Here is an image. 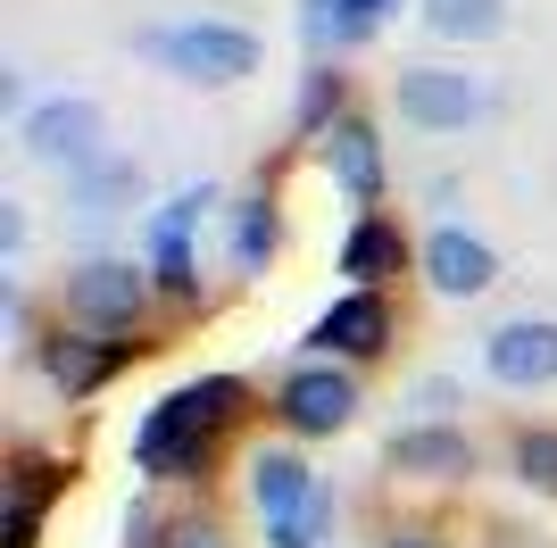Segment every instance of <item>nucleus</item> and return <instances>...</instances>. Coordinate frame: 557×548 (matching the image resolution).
I'll return each mask as SVG.
<instances>
[{"instance_id": "6", "label": "nucleus", "mask_w": 557, "mask_h": 548, "mask_svg": "<svg viewBox=\"0 0 557 548\" xmlns=\"http://www.w3.org/2000/svg\"><path fill=\"white\" fill-rule=\"evenodd\" d=\"M275 415H283L300 440H333V433H349V424H358V383H349L333 358H308V365H292V374H283Z\"/></svg>"}, {"instance_id": "14", "label": "nucleus", "mask_w": 557, "mask_h": 548, "mask_svg": "<svg viewBox=\"0 0 557 548\" xmlns=\"http://www.w3.org/2000/svg\"><path fill=\"white\" fill-rule=\"evenodd\" d=\"M317 499H325V490H317L300 449H258L250 457V507L267 524H283V515H300V507H317Z\"/></svg>"}, {"instance_id": "15", "label": "nucleus", "mask_w": 557, "mask_h": 548, "mask_svg": "<svg viewBox=\"0 0 557 548\" xmlns=\"http://www.w3.org/2000/svg\"><path fill=\"white\" fill-rule=\"evenodd\" d=\"M408 266V233L383 216V208H367L358 225L342 233V274H349V291H374L383 274H399Z\"/></svg>"}, {"instance_id": "5", "label": "nucleus", "mask_w": 557, "mask_h": 548, "mask_svg": "<svg viewBox=\"0 0 557 548\" xmlns=\"http://www.w3.org/2000/svg\"><path fill=\"white\" fill-rule=\"evenodd\" d=\"M392 109H399V125H417V134H466V125L491 109V91L466 67H399Z\"/></svg>"}, {"instance_id": "24", "label": "nucleus", "mask_w": 557, "mask_h": 548, "mask_svg": "<svg viewBox=\"0 0 557 548\" xmlns=\"http://www.w3.org/2000/svg\"><path fill=\"white\" fill-rule=\"evenodd\" d=\"M417 408H424V415H442V408H458V383H417Z\"/></svg>"}, {"instance_id": "23", "label": "nucleus", "mask_w": 557, "mask_h": 548, "mask_svg": "<svg viewBox=\"0 0 557 548\" xmlns=\"http://www.w3.org/2000/svg\"><path fill=\"white\" fill-rule=\"evenodd\" d=\"M159 548H225V532H216V524H166Z\"/></svg>"}, {"instance_id": "2", "label": "nucleus", "mask_w": 557, "mask_h": 548, "mask_svg": "<svg viewBox=\"0 0 557 548\" xmlns=\"http://www.w3.org/2000/svg\"><path fill=\"white\" fill-rule=\"evenodd\" d=\"M17 141H25V159L84 175V166L109 159V116H100V100H84V91H59V100H34V109H25Z\"/></svg>"}, {"instance_id": "26", "label": "nucleus", "mask_w": 557, "mask_h": 548, "mask_svg": "<svg viewBox=\"0 0 557 548\" xmlns=\"http://www.w3.org/2000/svg\"><path fill=\"white\" fill-rule=\"evenodd\" d=\"M383 548H442V540H424V532H392Z\"/></svg>"}, {"instance_id": "9", "label": "nucleus", "mask_w": 557, "mask_h": 548, "mask_svg": "<svg viewBox=\"0 0 557 548\" xmlns=\"http://www.w3.org/2000/svg\"><path fill=\"white\" fill-rule=\"evenodd\" d=\"M216 208L209 183H191V191H175V200L150 216V274H159L166 299H200V266H191V225Z\"/></svg>"}, {"instance_id": "7", "label": "nucleus", "mask_w": 557, "mask_h": 548, "mask_svg": "<svg viewBox=\"0 0 557 548\" xmlns=\"http://www.w3.org/2000/svg\"><path fill=\"white\" fill-rule=\"evenodd\" d=\"M34 358H42V374H50L59 399H92V390H109L116 374L134 365V341L92 333V324H59L50 341H34Z\"/></svg>"}, {"instance_id": "10", "label": "nucleus", "mask_w": 557, "mask_h": 548, "mask_svg": "<svg viewBox=\"0 0 557 548\" xmlns=\"http://www.w3.org/2000/svg\"><path fill=\"white\" fill-rule=\"evenodd\" d=\"M417 266H424V291H433V299H483L491 283H499L491 241H483V233H466V225H433V233H424V250H417Z\"/></svg>"}, {"instance_id": "20", "label": "nucleus", "mask_w": 557, "mask_h": 548, "mask_svg": "<svg viewBox=\"0 0 557 548\" xmlns=\"http://www.w3.org/2000/svg\"><path fill=\"white\" fill-rule=\"evenodd\" d=\"M417 9L442 42H491L508 25V0H417Z\"/></svg>"}, {"instance_id": "25", "label": "nucleus", "mask_w": 557, "mask_h": 548, "mask_svg": "<svg viewBox=\"0 0 557 548\" xmlns=\"http://www.w3.org/2000/svg\"><path fill=\"white\" fill-rule=\"evenodd\" d=\"M0 250H9V258L25 250V216H17V208H0Z\"/></svg>"}, {"instance_id": "13", "label": "nucleus", "mask_w": 557, "mask_h": 548, "mask_svg": "<svg viewBox=\"0 0 557 548\" xmlns=\"http://www.w3.org/2000/svg\"><path fill=\"white\" fill-rule=\"evenodd\" d=\"M317 150H325L333 183H342V191H349L358 208H374V200H383V134H374L367 116H342V125H333V134L317 141Z\"/></svg>"}, {"instance_id": "3", "label": "nucleus", "mask_w": 557, "mask_h": 548, "mask_svg": "<svg viewBox=\"0 0 557 548\" xmlns=\"http://www.w3.org/2000/svg\"><path fill=\"white\" fill-rule=\"evenodd\" d=\"M150 59H159L166 75H184V84H242V75H258V34L216 25V17H191V25L150 34Z\"/></svg>"}, {"instance_id": "18", "label": "nucleus", "mask_w": 557, "mask_h": 548, "mask_svg": "<svg viewBox=\"0 0 557 548\" xmlns=\"http://www.w3.org/2000/svg\"><path fill=\"white\" fill-rule=\"evenodd\" d=\"M342 116H349V75L317 59V67H308V84H300V109H292V125H300L308 141H325Z\"/></svg>"}, {"instance_id": "11", "label": "nucleus", "mask_w": 557, "mask_h": 548, "mask_svg": "<svg viewBox=\"0 0 557 548\" xmlns=\"http://www.w3.org/2000/svg\"><path fill=\"white\" fill-rule=\"evenodd\" d=\"M308 349H317V358H383V349H392V308H383V291H342L325 316L308 324Z\"/></svg>"}, {"instance_id": "17", "label": "nucleus", "mask_w": 557, "mask_h": 548, "mask_svg": "<svg viewBox=\"0 0 557 548\" xmlns=\"http://www.w3.org/2000/svg\"><path fill=\"white\" fill-rule=\"evenodd\" d=\"M275 241H283V216H275V200H267V191L233 200V266H242V274H267Z\"/></svg>"}, {"instance_id": "22", "label": "nucleus", "mask_w": 557, "mask_h": 548, "mask_svg": "<svg viewBox=\"0 0 557 548\" xmlns=\"http://www.w3.org/2000/svg\"><path fill=\"white\" fill-rule=\"evenodd\" d=\"M325 524H333V507H300V515H283V524H267V548H325Z\"/></svg>"}, {"instance_id": "16", "label": "nucleus", "mask_w": 557, "mask_h": 548, "mask_svg": "<svg viewBox=\"0 0 557 548\" xmlns=\"http://www.w3.org/2000/svg\"><path fill=\"white\" fill-rule=\"evenodd\" d=\"M399 0H308V17H300V34H308V50L325 59V50H358L374 34V25L392 17Z\"/></svg>"}, {"instance_id": "21", "label": "nucleus", "mask_w": 557, "mask_h": 548, "mask_svg": "<svg viewBox=\"0 0 557 548\" xmlns=\"http://www.w3.org/2000/svg\"><path fill=\"white\" fill-rule=\"evenodd\" d=\"M508 465H516L524 490H557V433H516Z\"/></svg>"}, {"instance_id": "12", "label": "nucleus", "mask_w": 557, "mask_h": 548, "mask_svg": "<svg viewBox=\"0 0 557 548\" xmlns=\"http://www.w3.org/2000/svg\"><path fill=\"white\" fill-rule=\"evenodd\" d=\"M392 474L408 482H466L474 474V440L458 433V424H408V433H392Z\"/></svg>"}, {"instance_id": "8", "label": "nucleus", "mask_w": 557, "mask_h": 548, "mask_svg": "<svg viewBox=\"0 0 557 548\" xmlns=\"http://www.w3.org/2000/svg\"><path fill=\"white\" fill-rule=\"evenodd\" d=\"M483 374L508 390L557 383V316H508L483 333Z\"/></svg>"}, {"instance_id": "19", "label": "nucleus", "mask_w": 557, "mask_h": 548, "mask_svg": "<svg viewBox=\"0 0 557 548\" xmlns=\"http://www.w3.org/2000/svg\"><path fill=\"white\" fill-rule=\"evenodd\" d=\"M67 482H75V474L59 465V457H42L34 440H17V449H9V507H42V515H50V499H59Z\"/></svg>"}, {"instance_id": "1", "label": "nucleus", "mask_w": 557, "mask_h": 548, "mask_svg": "<svg viewBox=\"0 0 557 548\" xmlns=\"http://www.w3.org/2000/svg\"><path fill=\"white\" fill-rule=\"evenodd\" d=\"M216 440H225V424H209V415L184 399V383H175L159 408L134 424V474L141 482H209Z\"/></svg>"}, {"instance_id": "4", "label": "nucleus", "mask_w": 557, "mask_h": 548, "mask_svg": "<svg viewBox=\"0 0 557 548\" xmlns=\"http://www.w3.org/2000/svg\"><path fill=\"white\" fill-rule=\"evenodd\" d=\"M59 299H67V324L125 333V324L150 308V266H134V258H84V266L59 283Z\"/></svg>"}]
</instances>
